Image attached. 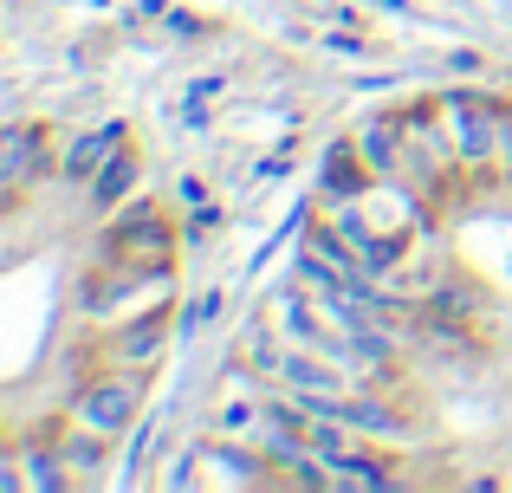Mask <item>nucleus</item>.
<instances>
[{"label":"nucleus","mask_w":512,"mask_h":493,"mask_svg":"<svg viewBox=\"0 0 512 493\" xmlns=\"http://www.w3.org/2000/svg\"><path fill=\"white\" fill-rule=\"evenodd\" d=\"M441 117L454 124V156H461V163L500 156V117H493L474 91H448V98H441Z\"/></svg>","instance_id":"1"},{"label":"nucleus","mask_w":512,"mask_h":493,"mask_svg":"<svg viewBox=\"0 0 512 493\" xmlns=\"http://www.w3.org/2000/svg\"><path fill=\"white\" fill-rule=\"evenodd\" d=\"M59 481H65V474L52 468V455H33V468L20 474V487H59Z\"/></svg>","instance_id":"9"},{"label":"nucleus","mask_w":512,"mask_h":493,"mask_svg":"<svg viewBox=\"0 0 512 493\" xmlns=\"http://www.w3.org/2000/svg\"><path fill=\"white\" fill-rule=\"evenodd\" d=\"M286 377L299 383V390H312V396H338V370L312 364V357H305V351H292V357H286Z\"/></svg>","instance_id":"6"},{"label":"nucleus","mask_w":512,"mask_h":493,"mask_svg":"<svg viewBox=\"0 0 512 493\" xmlns=\"http://www.w3.org/2000/svg\"><path fill=\"white\" fill-rule=\"evenodd\" d=\"M500 163L512 169V111H500Z\"/></svg>","instance_id":"12"},{"label":"nucleus","mask_w":512,"mask_h":493,"mask_svg":"<svg viewBox=\"0 0 512 493\" xmlns=\"http://www.w3.org/2000/svg\"><path fill=\"white\" fill-rule=\"evenodd\" d=\"M325 46H331V52H344V59H370V52H376L370 39H357V33H331Z\"/></svg>","instance_id":"10"},{"label":"nucleus","mask_w":512,"mask_h":493,"mask_svg":"<svg viewBox=\"0 0 512 493\" xmlns=\"http://www.w3.org/2000/svg\"><path fill=\"white\" fill-rule=\"evenodd\" d=\"M78 422H85V429H98V435H124L130 422H137V383H130V377L91 383V390L78 396Z\"/></svg>","instance_id":"2"},{"label":"nucleus","mask_w":512,"mask_h":493,"mask_svg":"<svg viewBox=\"0 0 512 493\" xmlns=\"http://www.w3.org/2000/svg\"><path fill=\"white\" fill-rule=\"evenodd\" d=\"M130 182H137V163H130V156L117 150V156H111V169H104V176L91 182V202H98V208H111L117 195H130Z\"/></svg>","instance_id":"5"},{"label":"nucleus","mask_w":512,"mask_h":493,"mask_svg":"<svg viewBox=\"0 0 512 493\" xmlns=\"http://www.w3.org/2000/svg\"><path fill=\"white\" fill-rule=\"evenodd\" d=\"M130 130L124 124H111V130H91V137H78L72 143V156H65V176H91L98 163H111L117 156V143H124Z\"/></svg>","instance_id":"3"},{"label":"nucleus","mask_w":512,"mask_h":493,"mask_svg":"<svg viewBox=\"0 0 512 493\" xmlns=\"http://www.w3.org/2000/svg\"><path fill=\"white\" fill-rule=\"evenodd\" d=\"M331 461H338V474H344V481H363V487H383V481H389V474L376 468L370 455H331Z\"/></svg>","instance_id":"8"},{"label":"nucleus","mask_w":512,"mask_h":493,"mask_svg":"<svg viewBox=\"0 0 512 493\" xmlns=\"http://www.w3.org/2000/svg\"><path fill=\"white\" fill-rule=\"evenodd\" d=\"M389 143H396V124H389V117H370V124H363V150H370L376 169H389Z\"/></svg>","instance_id":"7"},{"label":"nucleus","mask_w":512,"mask_h":493,"mask_svg":"<svg viewBox=\"0 0 512 493\" xmlns=\"http://www.w3.org/2000/svg\"><path fill=\"white\" fill-rule=\"evenodd\" d=\"M214 312H221V292H208V299H195V312H188V331H195V325H214Z\"/></svg>","instance_id":"11"},{"label":"nucleus","mask_w":512,"mask_h":493,"mask_svg":"<svg viewBox=\"0 0 512 493\" xmlns=\"http://www.w3.org/2000/svg\"><path fill=\"white\" fill-rule=\"evenodd\" d=\"M156 344H163V312H150V318H137V325L124 331V344H117V351L130 357V364H150L156 357Z\"/></svg>","instance_id":"4"},{"label":"nucleus","mask_w":512,"mask_h":493,"mask_svg":"<svg viewBox=\"0 0 512 493\" xmlns=\"http://www.w3.org/2000/svg\"><path fill=\"white\" fill-rule=\"evenodd\" d=\"M376 7H389V13H409V0H376Z\"/></svg>","instance_id":"13"}]
</instances>
